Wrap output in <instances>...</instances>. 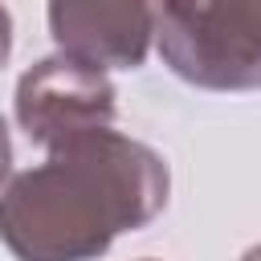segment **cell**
Segmentation results:
<instances>
[{
  "mask_svg": "<svg viewBox=\"0 0 261 261\" xmlns=\"http://www.w3.org/2000/svg\"><path fill=\"white\" fill-rule=\"evenodd\" d=\"M8 53H12V16H8V8L0 4V65L8 61Z\"/></svg>",
  "mask_w": 261,
  "mask_h": 261,
  "instance_id": "obj_5",
  "label": "cell"
},
{
  "mask_svg": "<svg viewBox=\"0 0 261 261\" xmlns=\"http://www.w3.org/2000/svg\"><path fill=\"white\" fill-rule=\"evenodd\" d=\"M155 41L167 69L200 90H261V0L163 4Z\"/></svg>",
  "mask_w": 261,
  "mask_h": 261,
  "instance_id": "obj_2",
  "label": "cell"
},
{
  "mask_svg": "<svg viewBox=\"0 0 261 261\" xmlns=\"http://www.w3.org/2000/svg\"><path fill=\"white\" fill-rule=\"evenodd\" d=\"M114 98H118V90L102 69H94L77 57L53 53L20 73L12 110H16V122L29 135V143L53 151L69 139L110 130L114 114H118Z\"/></svg>",
  "mask_w": 261,
  "mask_h": 261,
  "instance_id": "obj_3",
  "label": "cell"
},
{
  "mask_svg": "<svg viewBox=\"0 0 261 261\" xmlns=\"http://www.w3.org/2000/svg\"><path fill=\"white\" fill-rule=\"evenodd\" d=\"M49 33L57 53L77 57L94 69H135L147 57L155 37V8L151 4H77L57 0L49 4Z\"/></svg>",
  "mask_w": 261,
  "mask_h": 261,
  "instance_id": "obj_4",
  "label": "cell"
},
{
  "mask_svg": "<svg viewBox=\"0 0 261 261\" xmlns=\"http://www.w3.org/2000/svg\"><path fill=\"white\" fill-rule=\"evenodd\" d=\"M163 155L122 130H94L49 151L0 192V241L16 261H98L114 237L167 208Z\"/></svg>",
  "mask_w": 261,
  "mask_h": 261,
  "instance_id": "obj_1",
  "label": "cell"
},
{
  "mask_svg": "<svg viewBox=\"0 0 261 261\" xmlns=\"http://www.w3.org/2000/svg\"><path fill=\"white\" fill-rule=\"evenodd\" d=\"M241 261H261V245H253V249H249V253H245Z\"/></svg>",
  "mask_w": 261,
  "mask_h": 261,
  "instance_id": "obj_7",
  "label": "cell"
},
{
  "mask_svg": "<svg viewBox=\"0 0 261 261\" xmlns=\"http://www.w3.org/2000/svg\"><path fill=\"white\" fill-rule=\"evenodd\" d=\"M147 261H151V257H147Z\"/></svg>",
  "mask_w": 261,
  "mask_h": 261,
  "instance_id": "obj_8",
  "label": "cell"
},
{
  "mask_svg": "<svg viewBox=\"0 0 261 261\" xmlns=\"http://www.w3.org/2000/svg\"><path fill=\"white\" fill-rule=\"evenodd\" d=\"M8 167H12V143H8V126L0 118V184L8 179Z\"/></svg>",
  "mask_w": 261,
  "mask_h": 261,
  "instance_id": "obj_6",
  "label": "cell"
}]
</instances>
